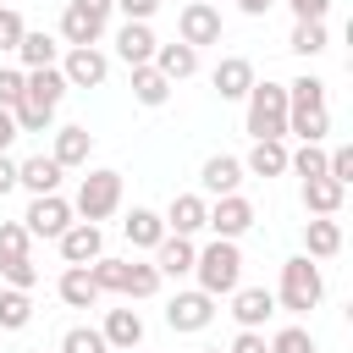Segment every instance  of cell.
Returning <instances> with one entry per match:
<instances>
[{
	"label": "cell",
	"instance_id": "cell-1",
	"mask_svg": "<svg viewBox=\"0 0 353 353\" xmlns=\"http://www.w3.org/2000/svg\"><path fill=\"white\" fill-rule=\"evenodd\" d=\"M287 132L303 138V143H320L331 132V110H325V83L320 77L287 83Z\"/></svg>",
	"mask_w": 353,
	"mask_h": 353
},
{
	"label": "cell",
	"instance_id": "cell-2",
	"mask_svg": "<svg viewBox=\"0 0 353 353\" xmlns=\"http://www.w3.org/2000/svg\"><path fill=\"white\" fill-rule=\"evenodd\" d=\"M193 276H199V292H210V298L237 292V281H243V254H237V237H215L210 248H199V254H193Z\"/></svg>",
	"mask_w": 353,
	"mask_h": 353
},
{
	"label": "cell",
	"instance_id": "cell-3",
	"mask_svg": "<svg viewBox=\"0 0 353 353\" xmlns=\"http://www.w3.org/2000/svg\"><path fill=\"white\" fill-rule=\"evenodd\" d=\"M243 99H248V138H287V83H254Z\"/></svg>",
	"mask_w": 353,
	"mask_h": 353
},
{
	"label": "cell",
	"instance_id": "cell-4",
	"mask_svg": "<svg viewBox=\"0 0 353 353\" xmlns=\"http://www.w3.org/2000/svg\"><path fill=\"white\" fill-rule=\"evenodd\" d=\"M325 298V281H320V265L309 259V254H298V259H287L281 265V309H292V314H309L314 303Z\"/></svg>",
	"mask_w": 353,
	"mask_h": 353
},
{
	"label": "cell",
	"instance_id": "cell-5",
	"mask_svg": "<svg viewBox=\"0 0 353 353\" xmlns=\"http://www.w3.org/2000/svg\"><path fill=\"white\" fill-rule=\"evenodd\" d=\"M116 204H121V171H88L83 182H77V215L83 221H105V215H116Z\"/></svg>",
	"mask_w": 353,
	"mask_h": 353
},
{
	"label": "cell",
	"instance_id": "cell-6",
	"mask_svg": "<svg viewBox=\"0 0 353 353\" xmlns=\"http://www.w3.org/2000/svg\"><path fill=\"white\" fill-rule=\"evenodd\" d=\"M110 0H66V11H61V39L66 44H94L99 33H105V22H110Z\"/></svg>",
	"mask_w": 353,
	"mask_h": 353
},
{
	"label": "cell",
	"instance_id": "cell-7",
	"mask_svg": "<svg viewBox=\"0 0 353 353\" xmlns=\"http://www.w3.org/2000/svg\"><path fill=\"white\" fill-rule=\"evenodd\" d=\"M22 226H28V237H61V232L72 226V204H66L61 193H33Z\"/></svg>",
	"mask_w": 353,
	"mask_h": 353
},
{
	"label": "cell",
	"instance_id": "cell-8",
	"mask_svg": "<svg viewBox=\"0 0 353 353\" xmlns=\"http://www.w3.org/2000/svg\"><path fill=\"white\" fill-rule=\"evenodd\" d=\"M176 33H182V44H193V50H204V44H221V6H210V0H193V6H182V17H176Z\"/></svg>",
	"mask_w": 353,
	"mask_h": 353
},
{
	"label": "cell",
	"instance_id": "cell-9",
	"mask_svg": "<svg viewBox=\"0 0 353 353\" xmlns=\"http://www.w3.org/2000/svg\"><path fill=\"white\" fill-rule=\"evenodd\" d=\"M61 77H66V88H99V83L110 77V61H105L94 44H72V50H66Z\"/></svg>",
	"mask_w": 353,
	"mask_h": 353
},
{
	"label": "cell",
	"instance_id": "cell-10",
	"mask_svg": "<svg viewBox=\"0 0 353 353\" xmlns=\"http://www.w3.org/2000/svg\"><path fill=\"white\" fill-rule=\"evenodd\" d=\"M210 320H215V298L199 292V287H193V292H176V298L165 303V325H171V331H204Z\"/></svg>",
	"mask_w": 353,
	"mask_h": 353
},
{
	"label": "cell",
	"instance_id": "cell-11",
	"mask_svg": "<svg viewBox=\"0 0 353 353\" xmlns=\"http://www.w3.org/2000/svg\"><path fill=\"white\" fill-rule=\"evenodd\" d=\"M204 226H215V237H243V232L254 226V204H248L243 193H221V199L210 204Z\"/></svg>",
	"mask_w": 353,
	"mask_h": 353
},
{
	"label": "cell",
	"instance_id": "cell-12",
	"mask_svg": "<svg viewBox=\"0 0 353 353\" xmlns=\"http://www.w3.org/2000/svg\"><path fill=\"white\" fill-rule=\"evenodd\" d=\"M55 243H61V259H66V265H88V259H99V248H105V237H99L94 221H72Z\"/></svg>",
	"mask_w": 353,
	"mask_h": 353
},
{
	"label": "cell",
	"instance_id": "cell-13",
	"mask_svg": "<svg viewBox=\"0 0 353 353\" xmlns=\"http://www.w3.org/2000/svg\"><path fill=\"white\" fill-rule=\"evenodd\" d=\"M61 94H66L61 66H33V72L22 77V99H28V105H39V110H55V105H61Z\"/></svg>",
	"mask_w": 353,
	"mask_h": 353
},
{
	"label": "cell",
	"instance_id": "cell-14",
	"mask_svg": "<svg viewBox=\"0 0 353 353\" xmlns=\"http://www.w3.org/2000/svg\"><path fill=\"white\" fill-rule=\"evenodd\" d=\"M154 33H149V22H121L116 28V55L127 61V66H149L154 61Z\"/></svg>",
	"mask_w": 353,
	"mask_h": 353
},
{
	"label": "cell",
	"instance_id": "cell-15",
	"mask_svg": "<svg viewBox=\"0 0 353 353\" xmlns=\"http://www.w3.org/2000/svg\"><path fill=\"white\" fill-rule=\"evenodd\" d=\"M193 237H182V232H165L160 243H154V270L160 276H188L193 270Z\"/></svg>",
	"mask_w": 353,
	"mask_h": 353
},
{
	"label": "cell",
	"instance_id": "cell-16",
	"mask_svg": "<svg viewBox=\"0 0 353 353\" xmlns=\"http://www.w3.org/2000/svg\"><path fill=\"white\" fill-rule=\"evenodd\" d=\"M232 314H237L243 331H259V325L276 314V298H270L265 287H237V292H232Z\"/></svg>",
	"mask_w": 353,
	"mask_h": 353
},
{
	"label": "cell",
	"instance_id": "cell-17",
	"mask_svg": "<svg viewBox=\"0 0 353 353\" xmlns=\"http://www.w3.org/2000/svg\"><path fill=\"white\" fill-rule=\"evenodd\" d=\"M149 66L176 83V77H193V72H199V50L182 44V39H176V44H154V61H149Z\"/></svg>",
	"mask_w": 353,
	"mask_h": 353
},
{
	"label": "cell",
	"instance_id": "cell-18",
	"mask_svg": "<svg viewBox=\"0 0 353 353\" xmlns=\"http://www.w3.org/2000/svg\"><path fill=\"white\" fill-rule=\"evenodd\" d=\"M254 88V61L248 55H226L221 66H215V94L221 99H243Z\"/></svg>",
	"mask_w": 353,
	"mask_h": 353
},
{
	"label": "cell",
	"instance_id": "cell-19",
	"mask_svg": "<svg viewBox=\"0 0 353 353\" xmlns=\"http://www.w3.org/2000/svg\"><path fill=\"white\" fill-rule=\"evenodd\" d=\"M204 215H210V204H204L199 193H176V199H171V210H165V232L193 237V232H204Z\"/></svg>",
	"mask_w": 353,
	"mask_h": 353
},
{
	"label": "cell",
	"instance_id": "cell-20",
	"mask_svg": "<svg viewBox=\"0 0 353 353\" xmlns=\"http://www.w3.org/2000/svg\"><path fill=\"white\" fill-rule=\"evenodd\" d=\"M199 182H204V193H237V182H243V160H232V154H210L204 160V171H199Z\"/></svg>",
	"mask_w": 353,
	"mask_h": 353
},
{
	"label": "cell",
	"instance_id": "cell-21",
	"mask_svg": "<svg viewBox=\"0 0 353 353\" xmlns=\"http://www.w3.org/2000/svg\"><path fill=\"white\" fill-rule=\"evenodd\" d=\"M55 292H61V303H72V309L99 303V287H94L88 265H66V270H61V281H55Z\"/></svg>",
	"mask_w": 353,
	"mask_h": 353
},
{
	"label": "cell",
	"instance_id": "cell-22",
	"mask_svg": "<svg viewBox=\"0 0 353 353\" xmlns=\"http://www.w3.org/2000/svg\"><path fill=\"white\" fill-rule=\"evenodd\" d=\"M99 336L121 353V347H138L143 342V320H138V309H110L105 314V325H99Z\"/></svg>",
	"mask_w": 353,
	"mask_h": 353
},
{
	"label": "cell",
	"instance_id": "cell-23",
	"mask_svg": "<svg viewBox=\"0 0 353 353\" xmlns=\"http://www.w3.org/2000/svg\"><path fill=\"white\" fill-rule=\"evenodd\" d=\"M88 149H94V132H88V127H61L50 160H55V165H88Z\"/></svg>",
	"mask_w": 353,
	"mask_h": 353
},
{
	"label": "cell",
	"instance_id": "cell-24",
	"mask_svg": "<svg viewBox=\"0 0 353 353\" xmlns=\"http://www.w3.org/2000/svg\"><path fill=\"white\" fill-rule=\"evenodd\" d=\"M61 171H66V165H55L50 154H33V160L17 165V188H28V193H55Z\"/></svg>",
	"mask_w": 353,
	"mask_h": 353
},
{
	"label": "cell",
	"instance_id": "cell-25",
	"mask_svg": "<svg viewBox=\"0 0 353 353\" xmlns=\"http://www.w3.org/2000/svg\"><path fill=\"white\" fill-rule=\"evenodd\" d=\"M342 199H347V188L331 182V176H309V182H303V210H309V215H336Z\"/></svg>",
	"mask_w": 353,
	"mask_h": 353
},
{
	"label": "cell",
	"instance_id": "cell-26",
	"mask_svg": "<svg viewBox=\"0 0 353 353\" xmlns=\"http://www.w3.org/2000/svg\"><path fill=\"white\" fill-rule=\"evenodd\" d=\"M243 171H254V176H281V171H287V143H281V138H254Z\"/></svg>",
	"mask_w": 353,
	"mask_h": 353
},
{
	"label": "cell",
	"instance_id": "cell-27",
	"mask_svg": "<svg viewBox=\"0 0 353 353\" xmlns=\"http://www.w3.org/2000/svg\"><path fill=\"white\" fill-rule=\"evenodd\" d=\"M303 248H309V259H331V254L342 248V226H336L331 215H314V221L303 226Z\"/></svg>",
	"mask_w": 353,
	"mask_h": 353
},
{
	"label": "cell",
	"instance_id": "cell-28",
	"mask_svg": "<svg viewBox=\"0 0 353 353\" xmlns=\"http://www.w3.org/2000/svg\"><path fill=\"white\" fill-rule=\"evenodd\" d=\"M121 232H127L132 248H154V243L165 237V215H154V210H132V215L121 221Z\"/></svg>",
	"mask_w": 353,
	"mask_h": 353
},
{
	"label": "cell",
	"instance_id": "cell-29",
	"mask_svg": "<svg viewBox=\"0 0 353 353\" xmlns=\"http://www.w3.org/2000/svg\"><path fill=\"white\" fill-rule=\"evenodd\" d=\"M17 55H22V72H33V66H55L61 44H55L50 33H22V39H17Z\"/></svg>",
	"mask_w": 353,
	"mask_h": 353
},
{
	"label": "cell",
	"instance_id": "cell-30",
	"mask_svg": "<svg viewBox=\"0 0 353 353\" xmlns=\"http://www.w3.org/2000/svg\"><path fill=\"white\" fill-rule=\"evenodd\" d=\"M132 99L138 105H165L171 99V77H160L154 66H132Z\"/></svg>",
	"mask_w": 353,
	"mask_h": 353
},
{
	"label": "cell",
	"instance_id": "cell-31",
	"mask_svg": "<svg viewBox=\"0 0 353 353\" xmlns=\"http://www.w3.org/2000/svg\"><path fill=\"white\" fill-rule=\"evenodd\" d=\"M33 320V298L22 287H0V331H22Z\"/></svg>",
	"mask_w": 353,
	"mask_h": 353
},
{
	"label": "cell",
	"instance_id": "cell-32",
	"mask_svg": "<svg viewBox=\"0 0 353 353\" xmlns=\"http://www.w3.org/2000/svg\"><path fill=\"white\" fill-rule=\"evenodd\" d=\"M127 265L132 259H105L99 254V259H88V276H94L99 292H127Z\"/></svg>",
	"mask_w": 353,
	"mask_h": 353
},
{
	"label": "cell",
	"instance_id": "cell-33",
	"mask_svg": "<svg viewBox=\"0 0 353 353\" xmlns=\"http://www.w3.org/2000/svg\"><path fill=\"white\" fill-rule=\"evenodd\" d=\"M160 281H165V276H160L154 265H138V259L127 265V298H154V292H160Z\"/></svg>",
	"mask_w": 353,
	"mask_h": 353
},
{
	"label": "cell",
	"instance_id": "cell-34",
	"mask_svg": "<svg viewBox=\"0 0 353 353\" xmlns=\"http://www.w3.org/2000/svg\"><path fill=\"white\" fill-rule=\"evenodd\" d=\"M61 353H110V342H105L94 325H72V331L61 336Z\"/></svg>",
	"mask_w": 353,
	"mask_h": 353
},
{
	"label": "cell",
	"instance_id": "cell-35",
	"mask_svg": "<svg viewBox=\"0 0 353 353\" xmlns=\"http://www.w3.org/2000/svg\"><path fill=\"white\" fill-rule=\"evenodd\" d=\"M287 50H298V55H320V50H325V22H298L292 39H287Z\"/></svg>",
	"mask_w": 353,
	"mask_h": 353
},
{
	"label": "cell",
	"instance_id": "cell-36",
	"mask_svg": "<svg viewBox=\"0 0 353 353\" xmlns=\"http://www.w3.org/2000/svg\"><path fill=\"white\" fill-rule=\"evenodd\" d=\"M287 171H298L303 182H309V176H325V149H320V143H303L298 154H287Z\"/></svg>",
	"mask_w": 353,
	"mask_h": 353
},
{
	"label": "cell",
	"instance_id": "cell-37",
	"mask_svg": "<svg viewBox=\"0 0 353 353\" xmlns=\"http://www.w3.org/2000/svg\"><path fill=\"white\" fill-rule=\"evenodd\" d=\"M28 243H33V237H28L22 221H0V259H22Z\"/></svg>",
	"mask_w": 353,
	"mask_h": 353
},
{
	"label": "cell",
	"instance_id": "cell-38",
	"mask_svg": "<svg viewBox=\"0 0 353 353\" xmlns=\"http://www.w3.org/2000/svg\"><path fill=\"white\" fill-rule=\"evenodd\" d=\"M270 353H314V336L303 325H287V331L270 336Z\"/></svg>",
	"mask_w": 353,
	"mask_h": 353
},
{
	"label": "cell",
	"instance_id": "cell-39",
	"mask_svg": "<svg viewBox=\"0 0 353 353\" xmlns=\"http://www.w3.org/2000/svg\"><path fill=\"white\" fill-rule=\"evenodd\" d=\"M0 276H6V287H22V292L39 281V270H33V259H28V254H22V259H0Z\"/></svg>",
	"mask_w": 353,
	"mask_h": 353
},
{
	"label": "cell",
	"instance_id": "cell-40",
	"mask_svg": "<svg viewBox=\"0 0 353 353\" xmlns=\"http://www.w3.org/2000/svg\"><path fill=\"white\" fill-rule=\"evenodd\" d=\"M325 176L347 188V182H353V149H331V154H325Z\"/></svg>",
	"mask_w": 353,
	"mask_h": 353
},
{
	"label": "cell",
	"instance_id": "cell-41",
	"mask_svg": "<svg viewBox=\"0 0 353 353\" xmlns=\"http://www.w3.org/2000/svg\"><path fill=\"white\" fill-rule=\"evenodd\" d=\"M22 77H28V72H17V66H0V110H11V105L22 99Z\"/></svg>",
	"mask_w": 353,
	"mask_h": 353
},
{
	"label": "cell",
	"instance_id": "cell-42",
	"mask_svg": "<svg viewBox=\"0 0 353 353\" xmlns=\"http://www.w3.org/2000/svg\"><path fill=\"white\" fill-rule=\"evenodd\" d=\"M28 28H22V17L11 11V6H0V50H17V39H22Z\"/></svg>",
	"mask_w": 353,
	"mask_h": 353
},
{
	"label": "cell",
	"instance_id": "cell-43",
	"mask_svg": "<svg viewBox=\"0 0 353 353\" xmlns=\"http://www.w3.org/2000/svg\"><path fill=\"white\" fill-rule=\"evenodd\" d=\"M116 11H127V22H149L154 11H160V0H110Z\"/></svg>",
	"mask_w": 353,
	"mask_h": 353
},
{
	"label": "cell",
	"instance_id": "cell-44",
	"mask_svg": "<svg viewBox=\"0 0 353 353\" xmlns=\"http://www.w3.org/2000/svg\"><path fill=\"white\" fill-rule=\"evenodd\" d=\"M287 6L298 22H325V11H331V0H287Z\"/></svg>",
	"mask_w": 353,
	"mask_h": 353
},
{
	"label": "cell",
	"instance_id": "cell-45",
	"mask_svg": "<svg viewBox=\"0 0 353 353\" xmlns=\"http://www.w3.org/2000/svg\"><path fill=\"white\" fill-rule=\"evenodd\" d=\"M232 353H270V342H265L259 331H237V342H232Z\"/></svg>",
	"mask_w": 353,
	"mask_h": 353
},
{
	"label": "cell",
	"instance_id": "cell-46",
	"mask_svg": "<svg viewBox=\"0 0 353 353\" xmlns=\"http://www.w3.org/2000/svg\"><path fill=\"white\" fill-rule=\"evenodd\" d=\"M11 188H17V160H6V154H0V199H6Z\"/></svg>",
	"mask_w": 353,
	"mask_h": 353
},
{
	"label": "cell",
	"instance_id": "cell-47",
	"mask_svg": "<svg viewBox=\"0 0 353 353\" xmlns=\"http://www.w3.org/2000/svg\"><path fill=\"white\" fill-rule=\"evenodd\" d=\"M11 138H17V116H11V110H0V154L11 149Z\"/></svg>",
	"mask_w": 353,
	"mask_h": 353
},
{
	"label": "cell",
	"instance_id": "cell-48",
	"mask_svg": "<svg viewBox=\"0 0 353 353\" xmlns=\"http://www.w3.org/2000/svg\"><path fill=\"white\" fill-rule=\"evenodd\" d=\"M237 6H243V11H248V17H265V11H270V6H276V0H237Z\"/></svg>",
	"mask_w": 353,
	"mask_h": 353
},
{
	"label": "cell",
	"instance_id": "cell-49",
	"mask_svg": "<svg viewBox=\"0 0 353 353\" xmlns=\"http://www.w3.org/2000/svg\"><path fill=\"white\" fill-rule=\"evenodd\" d=\"M121 353H138V347H121Z\"/></svg>",
	"mask_w": 353,
	"mask_h": 353
},
{
	"label": "cell",
	"instance_id": "cell-50",
	"mask_svg": "<svg viewBox=\"0 0 353 353\" xmlns=\"http://www.w3.org/2000/svg\"><path fill=\"white\" fill-rule=\"evenodd\" d=\"M204 353H221V347H204Z\"/></svg>",
	"mask_w": 353,
	"mask_h": 353
},
{
	"label": "cell",
	"instance_id": "cell-51",
	"mask_svg": "<svg viewBox=\"0 0 353 353\" xmlns=\"http://www.w3.org/2000/svg\"><path fill=\"white\" fill-rule=\"evenodd\" d=\"M210 6H215V0H210Z\"/></svg>",
	"mask_w": 353,
	"mask_h": 353
}]
</instances>
